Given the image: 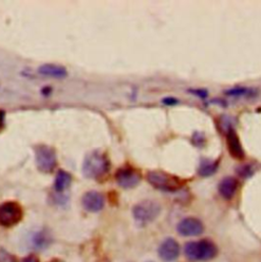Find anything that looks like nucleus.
<instances>
[{
	"instance_id": "1",
	"label": "nucleus",
	"mask_w": 261,
	"mask_h": 262,
	"mask_svg": "<svg viewBox=\"0 0 261 262\" xmlns=\"http://www.w3.org/2000/svg\"><path fill=\"white\" fill-rule=\"evenodd\" d=\"M110 168L108 156L99 150L90 152L84 160L82 172L88 178L99 180L106 176Z\"/></svg>"
},
{
	"instance_id": "2",
	"label": "nucleus",
	"mask_w": 261,
	"mask_h": 262,
	"mask_svg": "<svg viewBox=\"0 0 261 262\" xmlns=\"http://www.w3.org/2000/svg\"><path fill=\"white\" fill-rule=\"evenodd\" d=\"M147 180L155 189L166 192H176L184 185V182L178 176L160 170L149 172Z\"/></svg>"
},
{
	"instance_id": "3",
	"label": "nucleus",
	"mask_w": 261,
	"mask_h": 262,
	"mask_svg": "<svg viewBox=\"0 0 261 262\" xmlns=\"http://www.w3.org/2000/svg\"><path fill=\"white\" fill-rule=\"evenodd\" d=\"M185 254L191 260L206 261L216 257L218 248L210 240H200L188 243L185 246Z\"/></svg>"
},
{
	"instance_id": "4",
	"label": "nucleus",
	"mask_w": 261,
	"mask_h": 262,
	"mask_svg": "<svg viewBox=\"0 0 261 262\" xmlns=\"http://www.w3.org/2000/svg\"><path fill=\"white\" fill-rule=\"evenodd\" d=\"M35 162L40 172L51 174L58 166V155L56 149L44 144L36 146Z\"/></svg>"
},
{
	"instance_id": "5",
	"label": "nucleus",
	"mask_w": 261,
	"mask_h": 262,
	"mask_svg": "<svg viewBox=\"0 0 261 262\" xmlns=\"http://www.w3.org/2000/svg\"><path fill=\"white\" fill-rule=\"evenodd\" d=\"M160 214V206L158 203L151 200H145L138 203L133 208V216L135 220L144 226L153 222Z\"/></svg>"
},
{
	"instance_id": "6",
	"label": "nucleus",
	"mask_w": 261,
	"mask_h": 262,
	"mask_svg": "<svg viewBox=\"0 0 261 262\" xmlns=\"http://www.w3.org/2000/svg\"><path fill=\"white\" fill-rule=\"evenodd\" d=\"M24 216L22 206L14 201L0 204V226L10 228L18 224Z\"/></svg>"
},
{
	"instance_id": "7",
	"label": "nucleus",
	"mask_w": 261,
	"mask_h": 262,
	"mask_svg": "<svg viewBox=\"0 0 261 262\" xmlns=\"http://www.w3.org/2000/svg\"><path fill=\"white\" fill-rule=\"evenodd\" d=\"M140 174L130 166H122L116 172V180L124 189H132L140 182Z\"/></svg>"
},
{
	"instance_id": "8",
	"label": "nucleus",
	"mask_w": 261,
	"mask_h": 262,
	"mask_svg": "<svg viewBox=\"0 0 261 262\" xmlns=\"http://www.w3.org/2000/svg\"><path fill=\"white\" fill-rule=\"evenodd\" d=\"M226 147L230 155L237 160H243L245 158V152L241 144V140L234 128H228L226 134Z\"/></svg>"
},
{
	"instance_id": "9",
	"label": "nucleus",
	"mask_w": 261,
	"mask_h": 262,
	"mask_svg": "<svg viewBox=\"0 0 261 262\" xmlns=\"http://www.w3.org/2000/svg\"><path fill=\"white\" fill-rule=\"evenodd\" d=\"M176 230L182 236L191 237V236L201 234L204 230V226L199 220L195 218H187L180 222Z\"/></svg>"
},
{
	"instance_id": "10",
	"label": "nucleus",
	"mask_w": 261,
	"mask_h": 262,
	"mask_svg": "<svg viewBox=\"0 0 261 262\" xmlns=\"http://www.w3.org/2000/svg\"><path fill=\"white\" fill-rule=\"evenodd\" d=\"M104 197L97 191H89L82 198L83 207L89 212H99L104 207Z\"/></svg>"
},
{
	"instance_id": "11",
	"label": "nucleus",
	"mask_w": 261,
	"mask_h": 262,
	"mask_svg": "<svg viewBox=\"0 0 261 262\" xmlns=\"http://www.w3.org/2000/svg\"><path fill=\"white\" fill-rule=\"evenodd\" d=\"M160 257L166 262L176 260L180 254V246L174 239H166L158 249Z\"/></svg>"
},
{
	"instance_id": "12",
	"label": "nucleus",
	"mask_w": 261,
	"mask_h": 262,
	"mask_svg": "<svg viewBox=\"0 0 261 262\" xmlns=\"http://www.w3.org/2000/svg\"><path fill=\"white\" fill-rule=\"evenodd\" d=\"M38 72L41 76L54 78H64L68 76V70L64 66L54 64H45L39 66Z\"/></svg>"
},
{
	"instance_id": "13",
	"label": "nucleus",
	"mask_w": 261,
	"mask_h": 262,
	"mask_svg": "<svg viewBox=\"0 0 261 262\" xmlns=\"http://www.w3.org/2000/svg\"><path fill=\"white\" fill-rule=\"evenodd\" d=\"M238 180L232 178V176H226L222 180L218 185V192L224 198V199H232L234 194H236L238 190Z\"/></svg>"
},
{
	"instance_id": "14",
	"label": "nucleus",
	"mask_w": 261,
	"mask_h": 262,
	"mask_svg": "<svg viewBox=\"0 0 261 262\" xmlns=\"http://www.w3.org/2000/svg\"><path fill=\"white\" fill-rule=\"evenodd\" d=\"M52 242V237L46 230L36 232L31 238V244L35 249L43 250L46 249Z\"/></svg>"
},
{
	"instance_id": "15",
	"label": "nucleus",
	"mask_w": 261,
	"mask_h": 262,
	"mask_svg": "<svg viewBox=\"0 0 261 262\" xmlns=\"http://www.w3.org/2000/svg\"><path fill=\"white\" fill-rule=\"evenodd\" d=\"M72 176L70 172L60 170L56 176L54 180V189L58 193H62L68 189L72 184Z\"/></svg>"
},
{
	"instance_id": "16",
	"label": "nucleus",
	"mask_w": 261,
	"mask_h": 262,
	"mask_svg": "<svg viewBox=\"0 0 261 262\" xmlns=\"http://www.w3.org/2000/svg\"><path fill=\"white\" fill-rule=\"evenodd\" d=\"M218 162H208L205 160L201 164L200 168H199V174L203 176H212L216 172V170H218Z\"/></svg>"
},
{
	"instance_id": "17",
	"label": "nucleus",
	"mask_w": 261,
	"mask_h": 262,
	"mask_svg": "<svg viewBox=\"0 0 261 262\" xmlns=\"http://www.w3.org/2000/svg\"><path fill=\"white\" fill-rule=\"evenodd\" d=\"M0 262H16L14 257L4 250H0Z\"/></svg>"
},
{
	"instance_id": "18",
	"label": "nucleus",
	"mask_w": 261,
	"mask_h": 262,
	"mask_svg": "<svg viewBox=\"0 0 261 262\" xmlns=\"http://www.w3.org/2000/svg\"><path fill=\"white\" fill-rule=\"evenodd\" d=\"M238 172H239V174L240 176H248L252 172L250 170V168H249V166H242V168H240V170H238Z\"/></svg>"
},
{
	"instance_id": "19",
	"label": "nucleus",
	"mask_w": 261,
	"mask_h": 262,
	"mask_svg": "<svg viewBox=\"0 0 261 262\" xmlns=\"http://www.w3.org/2000/svg\"><path fill=\"white\" fill-rule=\"evenodd\" d=\"M4 120H6V112L4 110H0V130H2L4 126Z\"/></svg>"
},
{
	"instance_id": "20",
	"label": "nucleus",
	"mask_w": 261,
	"mask_h": 262,
	"mask_svg": "<svg viewBox=\"0 0 261 262\" xmlns=\"http://www.w3.org/2000/svg\"><path fill=\"white\" fill-rule=\"evenodd\" d=\"M20 262H39V261L35 256H30V257H27L26 259H24Z\"/></svg>"
},
{
	"instance_id": "21",
	"label": "nucleus",
	"mask_w": 261,
	"mask_h": 262,
	"mask_svg": "<svg viewBox=\"0 0 261 262\" xmlns=\"http://www.w3.org/2000/svg\"><path fill=\"white\" fill-rule=\"evenodd\" d=\"M50 262H64V261H62V260H58V259H54V260H51Z\"/></svg>"
}]
</instances>
